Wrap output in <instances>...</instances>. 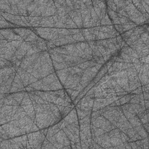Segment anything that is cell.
Returning a JSON list of instances; mask_svg holds the SVG:
<instances>
[{
    "label": "cell",
    "mask_w": 149,
    "mask_h": 149,
    "mask_svg": "<svg viewBox=\"0 0 149 149\" xmlns=\"http://www.w3.org/2000/svg\"><path fill=\"white\" fill-rule=\"evenodd\" d=\"M1 94L63 89L54 68L47 41L26 27L1 34Z\"/></svg>",
    "instance_id": "6da1fadb"
},
{
    "label": "cell",
    "mask_w": 149,
    "mask_h": 149,
    "mask_svg": "<svg viewBox=\"0 0 149 149\" xmlns=\"http://www.w3.org/2000/svg\"><path fill=\"white\" fill-rule=\"evenodd\" d=\"M123 44L119 35L48 48L55 73L74 105L105 74Z\"/></svg>",
    "instance_id": "7a4b0ae2"
},
{
    "label": "cell",
    "mask_w": 149,
    "mask_h": 149,
    "mask_svg": "<svg viewBox=\"0 0 149 149\" xmlns=\"http://www.w3.org/2000/svg\"><path fill=\"white\" fill-rule=\"evenodd\" d=\"M74 107L64 88L1 94V140L47 129Z\"/></svg>",
    "instance_id": "3957f363"
},
{
    "label": "cell",
    "mask_w": 149,
    "mask_h": 149,
    "mask_svg": "<svg viewBox=\"0 0 149 149\" xmlns=\"http://www.w3.org/2000/svg\"><path fill=\"white\" fill-rule=\"evenodd\" d=\"M148 104L108 106L90 116L93 148H148Z\"/></svg>",
    "instance_id": "277c9868"
},
{
    "label": "cell",
    "mask_w": 149,
    "mask_h": 149,
    "mask_svg": "<svg viewBox=\"0 0 149 149\" xmlns=\"http://www.w3.org/2000/svg\"><path fill=\"white\" fill-rule=\"evenodd\" d=\"M149 1H106L108 15L119 35L148 24Z\"/></svg>",
    "instance_id": "5b68a950"
},
{
    "label": "cell",
    "mask_w": 149,
    "mask_h": 149,
    "mask_svg": "<svg viewBox=\"0 0 149 149\" xmlns=\"http://www.w3.org/2000/svg\"><path fill=\"white\" fill-rule=\"evenodd\" d=\"M42 148H81L75 107L59 122L46 129Z\"/></svg>",
    "instance_id": "8992f818"
}]
</instances>
